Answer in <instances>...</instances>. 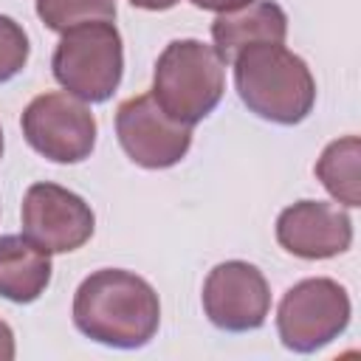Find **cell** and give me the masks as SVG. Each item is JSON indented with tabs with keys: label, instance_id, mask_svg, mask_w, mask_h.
I'll list each match as a JSON object with an SVG mask.
<instances>
[{
	"label": "cell",
	"instance_id": "cell-1",
	"mask_svg": "<svg viewBox=\"0 0 361 361\" xmlns=\"http://www.w3.org/2000/svg\"><path fill=\"white\" fill-rule=\"evenodd\" d=\"M73 324L99 344L135 350L158 333L161 302L155 288L138 274L102 268L76 288Z\"/></svg>",
	"mask_w": 361,
	"mask_h": 361
},
{
	"label": "cell",
	"instance_id": "cell-8",
	"mask_svg": "<svg viewBox=\"0 0 361 361\" xmlns=\"http://www.w3.org/2000/svg\"><path fill=\"white\" fill-rule=\"evenodd\" d=\"M23 237L48 254L82 248L93 234L90 206L71 189L56 183H34L23 197Z\"/></svg>",
	"mask_w": 361,
	"mask_h": 361
},
{
	"label": "cell",
	"instance_id": "cell-5",
	"mask_svg": "<svg viewBox=\"0 0 361 361\" xmlns=\"http://www.w3.org/2000/svg\"><path fill=\"white\" fill-rule=\"evenodd\" d=\"M350 310V296L336 279H302L282 296L276 330L288 350L316 353L347 330Z\"/></svg>",
	"mask_w": 361,
	"mask_h": 361
},
{
	"label": "cell",
	"instance_id": "cell-19",
	"mask_svg": "<svg viewBox=\"0 0 361 361\" xmlns=\"http://www.w3.org/2000/svg\"><path fill=\"white\" fill-rule=\"evenodd\" d=\"M0 158H3V130H0Z\"/></svg>",
	"mask_w": 361,
	"mask_h": 361
},
{
	"label": "cell",
	"instance_id": "cell-17",
	"mask_svg": "<svg viewBox=\"0 0 361 361\" xmlns=\"http://www.w3.org/2000/svg\"><path fill=\"white\" fill-rule=\"evenodd\" d=\"M11 358H14V333L0 319V361H11Z\"/></svg>",
	"mask_w": 361,
	"mask_h": 361
},
{
	"label": "cell",
	"instance_id": "cell-4",
	"mask_svg": "<svg viewBox=\"0 0 361 361\" xmlns=\"http://www.w3.org/2000/svg\"><path fill=\"white\" fill-rule=\"evenodd\" d=\"M56 82L82 102H107L124 71L121 34L113 23H87L62 34L54 59Z\"/></svg>",
	"mask_w": 361,
	"mask_h": 361
},
{
	"label": "cell",
	"instance_id": "cell-7",
	"mask_svg": "<svg viewBox=\"0 0 361 361\" xmlns=\"http://www.w3.org/2000/svg\"><path fill=\"white\" fill-rule=\"evenodd\" d=\"M116 135L127 158L144 169L175 166L192 147V127L164 113L152 93H141L118 104Z\"/></svg>",
	"mask_w": 361,
	"mask_h": 361
},
{
	"label": "cell",
	"instance_id": "cell-13",
	"mask_svg": "<svg viewBox=\"0 0 361 361\" xmlns=\"http://www.w3.org/2000/svg\"><path fill=\"white\" fill-rule=\"evenodd\" d=\"M358 161H361V141L358 135H344L330 141L316 161V178L322 186L344 206H361V180H358Z\"/></svg>",
	"mask_w": 361,
	"mask_h": 361
},
{
	"label": "cell",
	"instance_id": "cell-11",
	"mask_svg": "<svg viewBox=\"0 0 361 361\" xmlns=\"http://www.w3.org/2000/svg\"><path fill=\"white\" fill-rule=\"evenodd\" d=\"M285 34H288V17L271 0H251L237 11L217 14V20L212 23L214 51L220 54L223 62H234L240 51L259 42L282 45Z\"/></svg>",
	"mask_w": 361,
	"mask_h": 361
},
{
	"label": "cell",
	"instance_id": "cell-15",
	"mask_svg": "<svg viewBox=\"0 0 361 361\" xmlns=\"http://www.w3.org/2000/svg\"><path fill=\"white\" fill-rule=\"evenodd\" d=\"M28 37L20 23L0 14V85L14 79L28 62Z\"/></svg>",
	"mask_w": 361,
	"mask_h": 361
},
{
	"label": "cell",
	"instance_id": "cell-14",
	"mask_svg": "<svg viewBox=\"0 0 361 361\" xmlns=\"http://www.w3.org/2000/svg\"><path fill=\"white\" fill-rule=\"evenodd\" d=\"M37 14L51 31H71L87 23H113L116 0H37Z\"/></svg>",
	"mask_w": 361,
	"mask_h": 361
},
{
	"label": "cell",
	"instance_id": "cell-9",
	"mask_svg": "<svg viewBox=\"0 0 361 361\" xmlns=\"http://www.w3.org/2000/svg\"><path fill=\"white\" fill-rule=\"evenodd\" d=\"M203 310L214 327L228 333L262 327L271 310V290L262 271L243 259L214 265L203 282Z\"/></svg>",
	"mask_w": 361,
	"mask_h": 361
},
{
	"label": "cell",
	"instance_id": "cell-2",
	"mask_svg": "<svg viewBox=\"0 0 361 361\" xmlns=\"http://www.w3.org/2000/svg\"><path fill=\"white\" fill-rule=\"evenodd\" d=\"M234 85L243 104L274 124L305 121L316 102V82L305 59L271 42L234 56Z\"/></svg>",
	"mask_w": 361,
	"mask_h": 361
},
{
	"label": "cell",
	"instance_id": "cell-3",
	"mask_svg": "<svg viewBox=\"0 0 361 361\" xmlns=\"http://www.w3.org/2000/svg\"><path fill=\"white\" fill-rule=\"evenodd\" d=\"M226 90V62L200 39L169 42L152 73V96L175 121L197 124L223 99Z\"/></svg>",
	"mask_w": 361,
	"mask_h": 361
},
{
	"label": "cell",
	"instance_id": "cell-18",
	"mask_svg": "<svg viewBox=\"0 0 361 361\" xmlns=\"http://www.w3.org/2000/svg\"><path fill=\"white\" fill-rule=\"evenodd\" d=\"M135 8H147V11H166L172 8L178 0H130Z\"/></svg>",
	"mask_w": 361,
	"mask_h": 361
},
{
	"label": "cell",
	"instance_id": "cell-6",
	"mask_svg": "<svg viewBox=\"0 0 361 361\" xmlns=\"http://www.w3.org/2000/svg\"><path fill=\"white\" fill-rule=\"evenodd\" d=\"M20 124L28 147L56 164H79L96 144L93 113L68 93H39L23 110Z\"/></svg>",
	"mask_w": 361,
	"mask_h": 361
},
{
	"label": "cell",
	"instance_id": "cell-10",
	"mask_svg": "<svg viewBox=\"0 0 361 361\" xmlns=\"http://www.w3.org/2000/svg\"><path fill=\"white\" fill-rule=\"evenodd\" d=\"M279 245L302 259H327L344 254L353 243V220L344 209L324 200H299L276 220Z\"/></svg>",
	"mask_w": 361,
	"mask_h": 361
},
{
	"label": "cell",
	"instance_id": "cell-16",
	"mask_svg": "<svg viewBox=\"0 0 361 361\" xmlns=\"http://www.w3.org/2000/svg\"><path fill=\"white\" fill-rule=\"evenodd\" d=\"M197 8H206V11H217V14H226V11H237L243 6H248L251 0H192Z\"/></svg>",
	"mask_w": 361,
	"mask_h": 361
},
{
	"label": "cell",
	"instance_id": "cell-12",
	"mask_svg": "<svg viewBox=\"0 0 361 361\" xmlns=\"http://www.w3.org/2000/svg\"><path fill=\"white\" fill-rule=\"evenodd\" d=\"M51 282V257L28 237H0V296L17 305H28L45 293Z\"/></svg>",
	"mask_w": 361,
	"mask_h": 361
}]
</instances>
